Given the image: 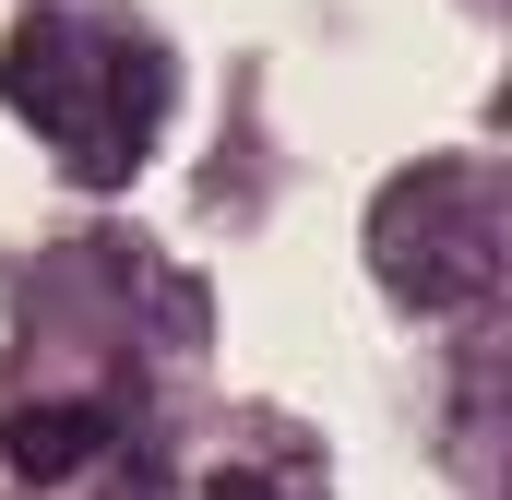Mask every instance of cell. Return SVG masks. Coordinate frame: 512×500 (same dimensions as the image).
<instances>
[{
  "instance_id": "1",
  "label": "cell",
  "mask_w": 512,
  "mask_h": 500,
  "mask_svg": "<svg viewBox=\"0 0 512 500\" xmlns=\"http://www.w3.org/2000/svg\"><path fill=\"white\" fill-rule=\"evenodd\" d=\"M84 441H96V417H84V405H48V417L24 405V417H12V465H24V477H60V465H84Z\"/></svg>"
},
{
  "instance_id": "2",
  "label": "cell",
  "mask_w": 512,
  "mask_h": 500,
  "mask_svg": "<svg viewBox=\"0 0 512 500\" xmlns=\"http://www.w3.org/2000/svg\"><path fill=\"white\" fill-rule=\"evenodd\" d=\"M215 500H262V477H215Z\"/></svg>"
}]
</instances>
